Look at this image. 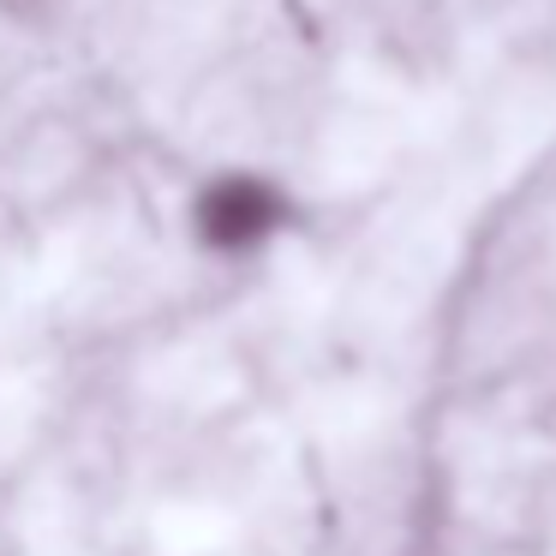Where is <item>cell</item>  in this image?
<instances>
[{
    "mask_svg": "<svg viewBox=\"0 0 556 556\" xmlns=\"http://www.w3.org/2000/svg\"><path fill=\"white\" fill-rule=\"evenodd\" d=\"M180 222H186V240L210 264H257L293 233L300 198L276 168L228 162V168H210L204 180H192Z\"/></svg>",
    "mask_w": 556,
    "mask_h": 556,
    "instance_id": "obj_1",
    "label": "cell"
}]
</instances>
